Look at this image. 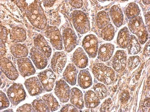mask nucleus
I'll return each mask as SVG.
<instances>
[{"instance_id":"17","label":"nucleus","mask_w":150,"mask_h":112,"mask_svg":"<svg viewBox=\"0 0 150 112\" xmlns=\"http://www.w3.org/2000/svg\"><path fill=\"white\" fill-rule=\"evenodd\" d=\"M115 50V46L108 43L102 45L99 48L98 59L103 62H106L110 60Z\"/></svg>"},{"instance_id":"40","label":"nucleus","mask_w":150,"mask_h":112,"mask_svg":"<svg viewBox=\"0 0 150 112\" xmlns=\"http://www.w3.org/2000/svg\"><path fill=\"white\" fill-rule=\"evenodd\" d=\"M143 54L147 57L150 56V40L145 45L143 51Z\"/></svg>"},{"instance_id":"29","label":"nucleus","mask_w":150,"mask_h":112,"mask_svg":"<svg viewBox=\"0 0 150 112\" xmlns=\"http://www.w3.org/2000/svg\"><path fill=\"white\" fill-rule=\"evenodd\" d=\"M35 44L37 49H39L47 57L49 58L50 57L52 52V48L44 38H42V40L39 43Z\"/></svg>"},{"instance_id":"8","label":"nucleus","mask_w":150,"mask_h":112,"mask_svg":"<svg viewBox=\"0 0 150 112\" xmlns=\"http://www.w3.org/2000/svg\"><path fill=\"white\" fill-rule=\"evenodd\" d=\"M63 37L66 51L71 52L77 45V37L75 32L71 28H67L64 30Z\"/></svg>"},{"instance_id":"45","label":"nucleus","mask_w":150,"mask_h":112,"mask_svg":"<svg viewBox=\"0 0 150 112\" xmlns=\"http://www.w3.org/2000/svg\"><path fill=\"white\" fill-rule=\"evenodd\" d=\"M33 29H34V27H33Z\"/></svg>"},{"instance_id":"34","label":"nucleus","mask_w":150,"mask_h":112,"mask_svg":"<svg viewBox=\"0 0 150 112\" xmlns=\"http://www.w3.org/2000/svg\"><path fill=\"white\" fill-rule=\"evenodd\" d=\"M1 110L8 107L10 105V102L6 94L1 91Z\"/></svg>"},{"instance_id":"22","label":"nucleus","mask_w":150,"mask_h":112,"mask_svg":"<svg viewBox=\"0 0 150 112\" xmlns=\"http://www.w3.org/2000/svg\"><path fill=\"white\" fill-rule=\"evenodd\" d=\"M84 100L86 107L89 108H94L100 103L99 98L94 92L91 90L85 93Z\"/></svg>"},{"instance_id":"2","label":"nucleus","mask_w":150,"mask_h":112,"mask_svg":"<svg viewBox=\"0 0 150 112\" xmlns=\"http://www.w3.org/2000/svg\"><path fill=\"white\" fill-rule=\"evenodd\" d=\"M130 31L137 37L140 43L144 44L148 39V33L142 18L138 16L130 20L128 23Z\"/></svg>"},{"instance_id":"3","label":"nucleus","mask_w":150,"mask_h":112,"mask_svg":"<svg viewBox=\"0 0 150 112\" xmlns=\"http://www.w3.org/2000/svg\"><path fill=\"white\" fill-rule=\"evenodd\" d=\"M74 26L77 32L81 34H85L90 30L89 19L85 13L81 11H74L72 14Z\"/></svg>"},{"instance_id":"43","label":"nucleus","mask_w":150,"mask_h":112,"mask_svg":"<svg viewBox=\"0 0 150 112\" xmlns=\"http://www.w3.org/2000/svg\"><path fill=\"white\" fill-rule=\"evenodd\" d=\"M26 38V37H24V38H23L24 39H25V38Z\"/></svg>"},{"instance_id":"4","label":"nucleus","mask_w":150,"mask_h":112,"mask_svg":"<svg viewBox=\"0 0 150 112\" xmlns=\"http://www.w3.org/2000/svg\"><path fill=\"white\" fill-rule=\"evenodd\" d=\"M7 94L10 101L15 106L24 100L26 96L23 85L20 84H13L8 89Z\"/></svg>"},{"instance_id":"44","label":"nucleus","mask_w":150,"mask_h":112,"mask_svg":"<svg viewBox=\"0 0 150 112\" xmlns=\"http://www.w3.org/2000/svg\"><path fill=\"white\" fill-rule=\"evenodd\" d=\"M35 37H34V38H33V39H35Z\"/></svg>"},{"instance_id":"24","label":"nucleus","mask_w":150,"mask_h":112,"mask_svg":"<svg viewBox=\"0 0 150 112\" xmlns=\"http://www.w3.org/2000/svg\"><path fill=\"white\" fill-rule=\"evenodd\" d=\"M127 47L129 55H136L140 51L141 45L137 38L134 35L130 36Z\"/></svg>"},{"instance_id":"36","label":"nucleus","mask_w":150,"mask_h":112,"mask_svg":"<svg viewBox=\"0 0 150 112\" xmlns=\"http://www.w3.org/2000/svg\"><path fill=\"white\" fill-rule=\"evenodd\" d=\"M112 102L110 98L106 99L102 104L100 111L101 112L109 111L110 105Z\"/></svg>"},{"instance_id":"26","label":"nucleus","mask_w":150,"mask_h":112,"mask_svg":"<svg viewBox=\"0 0 150 112\" xmlns=\"http://www.w3.org/2000/svg\"><path fill=\"white\" fill-rule=\"evenodd\" d=\"M110 21L109 15L105 12L102 11L98 13L96 22L97 26L99 29L103 28L109 24Z\"/></svg>"},{"instance_id":"15","label":"nucleus","mask_w":150,"mask_h":112,"mask_svg":"<svg viewBox=\"0 0 150 112\" xmlns=\"http://www.w3.org/2000/svg\"><path fill=\"white\" fill-rule=\"evenodd\" d=\"M71 60L74 64L80 69L85 68L88 63L87 56L82 48L80 47L74 52Z\"/></svg>"},{"instance_id":"21","label":"nucleus","mask_w":150,"mask_h":112,"mask_svg":"<svg viewBox=\"0 0 150 112\" xmlns=\"http://www.w3.org/2000/svg\"><path fill=\"white\" fill-rule=\"evenodd\" d=\"M78 82L79 86L83 89L91 86L92 84V78L89 72L86 69L81 70L78 75Z\"/></svg>"},{"instance_id":"10","label":"nucleus","mask_w":150,"mask_h":112,"mask_svg":"<svg viewBox=\"0 0 150 112\" xmlns=\"http://www.w3.org/2000/svg\"><path fill=\"white\" fill-rule=\"evenodd\" d=\"M45 34L47 37L50 39L51 44L56 49L59 50L63 49L62 39L57 28L50 27Z\"/></svg>"},{"instance_id":"32","label":"nucleus","mask_w":150,"mask_h":112,"mask_svg":"<svg viewBox=\"0 0 150 112\" xmlns=\"http://www.w3.org/2000/svg\"><path fill=\"white\" fill-rule=\"evenodd\" d=\"M32 103L35 112H50L47 106L41 99H35Z\"/></svg>"},{"instance_id":"38","label":"nucleus","mask_w":150,"mask_h":112,"mask_svg":"<svg viewBox=\"0 0 150 112\" xmlns=\"http://www.w3.org/2000/svg\"><path fill=\"white\" fill-rule=\"evenodd\" d=\"M61 112H78V110L75 106L68 104L65 105L61 109Z\"/></svg>"},{"instance_id":"19","label":"nucleus","mask_w":150,"mask_h":112,"mask_svg":"<svg viewBox=\"0 0 150 112\" xmlns=\"http://www.w3.org/2000/svg\"><path fill=\"white\" fill-rule=\"evenodd\" d=\"M70 102L78 108L82 109L84 107L83 94L81 90L77 88H74L71 90Z\"/></svg>"},{"instance_id":"42","label":"nucleus","mask_w":150,"mask_h":112,"mask_svg":"<svg viewBox=\"0 0 150 112\" xmlns=\"http://www.w3.org/2000/svg\"><path fill=\"white\" fill-rule=\"evenodd\" d=\"M143 1L144 2H143L144 5H149V3H148V2L149 3L150 1L149 2H146H146H144V1Z\"/></svg>"},{"instance_id":"25","label":"nucleus","mask_w":150,"mask_h":112,"mask_svg":"<svg viewBox=\"0 0 150 112\" xmlns=\"http://www.w3.org/2000/svg\"><path fill=\"white\" fill-rule=\"evenodd\" d=\"M42 99L51 111H56L60 107L58 102L52 94H46L44 95L42 97Z\"/></svg>"},{"instance_id":"18","label":"nucleus","mask_w":150,"mask_h":112,"mask_svg":"<svg viewBox=\"0 0 150 112\" xmlns=\"http://www.w3.org/2000/svg\"><path fill=\"white\" fill-rule=\"evenodd\" d=\"M64 79L69 84L75 85L77 78L76 69L74 65L70 63L68 65L63 74Z\"/></svg>"},{"instance_id":"12","label":"nucleus","mask_w":150,"mask_h":112,"mask_svg":"<svg viewBox=\"0 0 150 112\" xmlns=\"http://www.w3.org/2000/svg\"><path fill=\"white\" fill-rule=\"evenodd\" d=\"M1 69L8 78L11 80H16L18 77L19 74L12 63L7 59L1 60Z\"/></svg>"},{"instance_id":"41","label":"nucleus","mask_w":150,"mask_h":112,"mask_svg":"<svg viewBox=\"0 0 150 112\" xmlns=\"http://www.w3.org/2000/svg\"><path fill=\"white\" fill-rule=\"evenodd\" d=\"M145 22L150 32V12H148L145 16Z\"/></svg>"},{"instance_id":"28","label":"nucleus","mask_w":150,"mask_h":112,"mask_svg":"<svg viewBox=\"0 0 150 112\" xmlns=\"http://www.w3.org/2000/svg\"><path fill=\"white\" fill-rule=\"evenodd\" d=\"M140 11L138 5L135 3H130L126 10V15L130 20L138 16Z\"/></svg>"},{"instance_id":"6","label":"nucleus","mask_w":150,"mask_h":112,"mask_svg":"<svg viewBox=\"0 0 150 112\" xmlns=\"http://www.w3.org/2000/svg\"><path fill=\"white\" fill-rule=\"evenodd\" d=\"M45 91H50L53 89L56 79V76L50 69H46L38 75Z\"/></svg>"},{"instance_id":"30","label":"nucleus","mask_w":150,"mask_h":112,"mask_svg":"<svg viewBox=\"0 0 150 112\" xmlns=\"http://www.w3.org/2000/svg\"><path fill=\"white\" fill-rule=\"evenodd\" d=\"M115 34V29L111 24H109L101 31V35L103 39L106 41L112 40Z\"/></svg>"},{"instance_id":"37","label":"nucleus","mask_w":150,"mask_h":112,"mask_svg":"<svg viewBox=\"0 0 150 112\" xmlns=\"http://www.w3.org/2000/svg\"><path fill=\"white\" fill-rule=\"evenodd\" d=\"M130 98L129 92L126 90L123 91L121 93L120 100L122 104H125L127 103Z\"/></svg>"},{"instance_id":"14","label":"nucleus","mask_w":150,"mask_h":112,"mask_svg":"<svg viewBox=\"0 0 150 112\" xmlns=\"http://www.w3.org/2000/svg\"><path fill=\"white\" fill-rule=\"evenodd\" d=\"M17 64L21 74L24 77L34 75L35 73V69L28 58L18 59Z\"/></svg>"},{"instance_id":"23","label":"nucleus","mask_w":150,"mask_h":112,"mask_svg":"<svg viewBox=\"0 0 150 112\" xmlns=\"http://www.w3.org/2000/svg\"><path fill=\"white\" fill-rule=\"evenodd\" d=\"M130 33L127 27L122 29L119 32L117 39V44L121 48L127 47L130 38Z\"/></svg>"},{"instance_id":"11","label":"nucleus","mask_w":150,"mask_h":112,"mask_svg":"<svg viewBox=\"0 0 150 112\" xmlns=\"http://www.w3.org/2000/svg\"><path fill=\"white\" fill-rule=\"evenodd\" d=\"M127 56L125 51L118 50L115 54L112 62V67L116 72H120L125 69L127 64Z\"/></svg>"},{"instance_id":"35","label":"nucleus","mask_w":150,"mask_h":112,"mask_svg":"<svg viewBox=\"0 0 150 112\" xmlns=\"http://www.w3.org/2000/svg\"><path fill=\"white\" fill-rule=\"evenodd\" d=\"M16 111L35 112V111L31 104L26 103L19 107Z\"/></svg>"},{"instance_id":"7","label":"nucleus","mask_w":150,"mask_h":112,"mask_svg":"<svg viewBox=\"0 0 150 112\" xmlns=\"http://www.w3.org/2000/svg\"><path fill=\"white\" fill-rule=\"evenodd\" d=\"M70 92L69 86L64 80L62 79L56 82L54 93L60 101L67 102L69 99Z\"/></svg>"},{"instance_id":"27","label":"nucleus","mask_w":150,"mask_h":112,"mask_svg":"<svg viewBox=\"0 0 150 112\" xmlns=\"http://www.w3.org/2000/svg\"><path fill=\"white\" fill-rule=\"evenodd\" d=\"M11 52L16 58L26 57L28 53L27 48L23 45L18 44L15 45L11 48Z\"/></svg>"},{"instance_id":"33","label":"nucleus","mask_w":150,"mask_h":112,"mask_svg":"<svg viewBox=\"0 0 150 112\" xmlns=\"http://www.w3.org/2000/svg\"><path fill=\"white\" fill-rule=\"evenodd\" d=\"M140 62L139 57L138 56H132L128 59V67L129 69L132 71L138 65Z\"/></svg>"},{"instance_id":"5","label":"nucleus","mask_w":150,"mask_h":112,"mask_svg":"<svg viewBox=\"0 0 150 112\" xmlns=\"http://www.w3.org/2000/svg\"><path fill=\"white\" fill-rule=\"evenodd\" d=\"M82 46L90 58H95L98 49V41L96 36L93 34L88 35L83 38Z\"/></svg>"},{"instance_id":"31","label":"nucleus","mask_w":150,"mask_h":112,"mask_svg":"<svg viewBox=\"0 0 150 112\" xmlns=\"http://www.w3.org/2000/svg\"><path fill=\"white\" fill-rule=\"evenodd\" d=\"M93 89L100 99H103L107 97L108 90L104 84L100 83H97L93 86Z\"/></svg>"},{"instance_id":"39","label":"nucleus","mask_w":150,"mask_h":112,"mask_svg":"<svg viewBox=\"0 0 150 112\" xmlns=\"http://www.w3.org/2000/svg\"><path fill=\"white\" fill-rule=\"evenodd\" d=\"M70 3L73 7L77 9L80 8L83 5V1H70Z\"/></svg>"},{"instance_id":"16","label":"nucleus","mask_w":150,"mask_h":112,"mask_svg":"<svg viewBox=\"0 0 150 112\" xmlns=\"http://www.w3.org/2000/svg\"><path fill=\"white\" fill-rule=\"evenodd\" d=\"M30 54L32 60L38 69L41 70L46 67L47 63L46 57L37 48L33 47L31 50Z\"/></svg>"},{"instance_id":"9","label":"nucleus","mask_w":150,"mask_h":112,"mask_svg":"<svg viewBox=\"0 0 150 112\" xmlns=\"http://www.w3.org/2000/svg\"><path fill=\"white\" fill-rule=\"evenodd\" d=\"M66 62V55L65 52H56L52 60L51 67L55 73L59 74L62 72Z\"/></svg>"},{"instance_id":"1","label":"nucleus","mask_w":150,"mask_h":112,"mask_svg":"<svg viewBox=\"0 0 150 112\" xmlns=\"http://www.w3.org/2000/svg\"><path fill=\"white\" fill-rule=\"evenodd\" d=\"M92 72L98 80L107 85L112 84L115 78V73L113 69L102 63L95 64Z\"/></svg>"},{"instance_id":"20","label":"nucleus","mask_w":150,"mask_h":112,"mask_svg":"<svg viewBox=\"0 0 150 112\" xmlns=\"http://www.w3.org/2000/svg\"><path fill=\"white\" fill-rule=\"evenodd\" d=\"M110 14L115 25L118 28L121 26L123 22L124 15L120 6L117 5L112 6L110 11Z\"/></svg>"},{"instance_id":"13","label":"nucleus","mask_w":150,"mask_h":112,"mask_svg":"<svg viewBox=\"0 0 150 112\" xmlns=\"http://www.w3.org/2000/svg\"><path fill=\"white\" fill-rule=\"evenodd\" d=\"M24 84L29 94L32 96L39 95L42 92L43 88L36 77L27 79L25 81Z\"/></svg>"}]
</instances>
